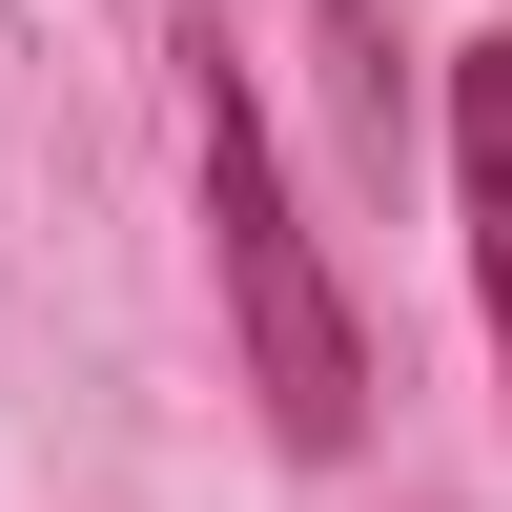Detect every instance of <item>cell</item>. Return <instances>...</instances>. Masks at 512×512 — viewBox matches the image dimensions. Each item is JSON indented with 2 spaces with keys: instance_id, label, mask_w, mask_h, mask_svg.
Masks as SVG:
<instances>
[{
  "instance_id": "1",
  "label": "cell",
  "mask_w": 512,
  "mask_h": 512,
  "mask_svg": "<svg viewBox=\"0 0 512 512\" xmlns=\"http://www.w3.org/2000/svg\"><path fill=\"white\" fill-rule=\"evenodd\" d=\"M205 226H226V328H246L267 431L287 451H349L369 431V349H349V287H328V246H308V205H287L246 82H205Z\"/></svg>"
},
{
  "instance_id": "2",
  "label": "cell",
  "mask_w": 512,
  "mask_h": 512,
  "mask_svg": "<svg viewBox=\"0 0 512 512\" xmlns=\"http://www.w3.org/2000/svg\"><path fill=\"white\" fill-rule=\"evenodd\" d=\"M451 185H472V287H492V369H512V41L451 62Z\"/></svg>"
}]
</instances>
